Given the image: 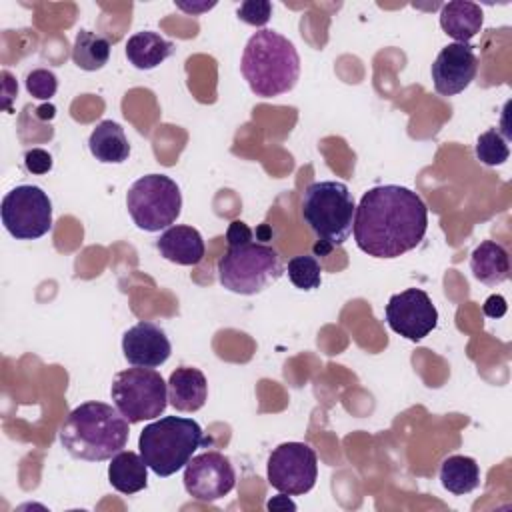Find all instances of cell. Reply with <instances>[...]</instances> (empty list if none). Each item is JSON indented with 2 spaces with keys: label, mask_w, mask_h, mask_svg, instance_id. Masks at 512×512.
I'll use <instances>...</instances> for the list:
<instances>
[{
  "label": "cell",
  "mask_w": 512,
  "mask_h": 512,
  "mask_svg": "<svg viewBox=\"0 0 512 512\" xmlns=\"http://www.w3.org/2000/svg\"><path fill=\"white\" fill-rule=\"evenodd\" d=\"M428 228V208L410 188L374 186L354 212L356 246L372 258H398L414 250Z\"/></svg>",
  "instance_id": "cell-1"
},
{
  "label": "cell",
  "mask_w": 512,
  "mask_h": 512,
  "mask_svg": "<svg viewBox=\"0 0 512 512\" xmlns=\"http://www.w3.org/2000/svg\"><path fill=\"white\" fill-rule=\"evenodd\" d=\"M128 420L118 408L104 402H84L76 406L60 426V444L64 450L86 462L110 460L128 442Z\"/></svg>",
  "instance_id": "cell-2"
},
{
  "label": "cell",
  "mask_w": 512,
  "mask_h": 512,
  "mask_svg": "<svg viewBox=\"0 0 512 512\" xmlns=\"http://www.w3.org/2000/svg\"><path fill=\"white\" fill-rule=\"evenodd\" d=\"M240 72L256 96L274 98L296 86L300 76V56L286 36L262 28L248 38L240 60Z\"/></svg>",
  "instance_id": "cell-3"
},
{
  "label": "cell",
  "mask_w": 512,
  "mask_h": 512,
  "mask_svg": "<svg viewBox=\"0 0 512 512\" xmlns=\"http://www.w3.org/2000/svg\"><path fill=\"white\" fill-rule=\"evenodd\" d=\"M356 204L350 188L338 180H320L306 186L302 194V218L320 240L316 252L326 254L342 246L354 226Z\"/></svg>",
  "instance_id": "cell-4"
},
{
  "label": "cell",
  "mask_w": 512,
  "mask_h": 512,
  "mask_svg": "<svg viewBox=\"0 0 512 512\" xmlns=\"http://www.w3.org/2000/svg\"><path fill=\"white\" fill-rule=\"evenodd\" d=\"M208 440L200 424L184 416H164L144 426L138 438L140 456L156 476H172L182 470Z\"/></svg>",
  "instance_id": "cell-5"
},
{
  "label": "cell",
  "mask_w": 512,
  "mask_h": 512,
  "mask_svg": "<svg viewBox=\"0 0 512 512\" xmlns=\"http://www.w3.org/2000/svg\"><path fill=\"white\" fill-rule=\"evenodd\" d=\"M284 274L280 254L262 242H244L228 246L218 260L220 284L242 296H252L266 290Z\"/></svg>",
  "instance_id": "cell-6"
},
{
  "label": "cell",
  "mask_w": 512,
  "mask_h": 512,
  "mask_svg": "<svg viewBox=\"0 0 512 512\" xmlns=\"http://www.w3.org/2000/svg\"><path fill=\"white\" fill-rule=\"evenodd\" d=\"M126 208L140 230L158 232L170 228L178 220L182 212V194L170 176L146 174L128 188Z\"/></svg>",
  "instance_id": "cell-7"
},
{
  "label": "cell",
  "mask_w": 512,
  "mask_h": 512,
  "mask_svg": "<svg viewBox=\"0 0 512 512\" xmlns=\"http://www.w3.org/2000/svg\"><path fill=\"white\" fill-rule=\"evenodd\" d=\"M110 396L118 412L130 424H138L154 420L166 410L168 384L154 368H126L114 376Z\"/></svg>",
  "instance_id": "cell-8"
},
{
  "label": "cell",
  "mask_w": 512,
  "mask_h": 512,
  "mask_svg": "<svg viewBox=\"0 0 512 512\" xmlns=\"http://www.w3.org/2000/svg\"><path fill=\"white\" fill-rule=\"evenodd\" d=\"M0 216L10 236L16 240H36L52 228V202L42 188L22 184L6 192Z\"/></svg>",
  "instance_id": "cell-9"
},
{
  "label": "cell",
  "mask_w": 512,
  "mask_h": 512,
  "mask_svg": "<svg viewBox=\"0 0 512 512\" xmlns=\"http://www.w3.org/2000/svg\"><path fill=\"white\" fill-rule=\"evenodd\" d=\"M266 476L270 486L282 494H306L318 478V456L304 442H284L268 456Z\"/></svg>",
  "instance_id": "cell-10"
},
{
  "label": "cell",
  "mask_w": 512,
  "mask_h": 512,
  "mask_svg": "<svg viewBox=\"0 0 512 512\" xmlns=\"http://www.w3.org/2000/svg\"><path fill=\"white\" fill-rule=\"evenodd\" d=\"M384 316L390 330L412 342L424 340L438 326V310L420 288H406L390 296Z\"/></svg>",
  "instance_id": "cell-11"
},
{
  "label": "cell",
  "mask_w": 512,
  "mask_h": 512,
  "mask_svg": "<svg viewBox=\"0 0 512 512\" xmlns=\"http://www.w3.org/2000/svg\"><path fill=\"white\" fill-rule=\"evenodd\" d=\"M236 484V472L228 456L210 450L192 456L184 466V488L200 502H216L224 498Z\"/></svg>",
  "instance_id": "cell-12"
},
{
  "label": "cell",
  "mask_w": 512,
  "mask_h": 512,
  "mask_svg": "<svg viewBox=\"0 0 512 512\" xmlns=\"http://www.w3.org/2000/svg\"><path fill=\"white\" fill-rule=\"evenodd\" d=\"M478 72V56L472 44L452 42L444 46L432 64L434 90L442 96L464 92Z\"/></svg>",
  "instance_id": "cell-13"
},
{
  "label": "cell",
  "mask_w": 512,
  "mask_h": 512,
  "mask_svg": "<svg viewBox=\"0 0 512 512\" xmlns=\"http://www.w3.org/2000/svg\"><path fill=\"white\" fill-rule=\"evenodd\" d=\"M122 352L132 366L158 368L170 358L172 344L160 326L142 320L124 332Z\"/></svg>",
  "instance_id": "cell-14"
},
{
  "label": "cell",
  "mask_w": 512,
  "mask_h": 512,
  "mask_svg": "<svg viewBox=\"0 0 512 512\" xmlns=\"http://www.w3.org/2000/svg\"><path fill=\"white\" fill-rule=\"evenodd\" d=\"M160 256L180 266H196L206 252L202 234L186 224H176L166 228L156 240Z\"/></svg>",
  "instance_id": "cell-15"
},
{
  "label": "cell",
  "mask_w": 512,
  "mask_h": 512,
  "mask_svg": "<svg viewBox=\"0 0 512 512\" xmlns=\"http://www.w3.org/2000/svg\"><path fill=\"white\" fill-rule=\"evenodd\" d=\"M168 400L178 412H196L206 404V376L192 366L176 368L168 378Z\"/></svg>",
  "instance_id": "cell-16"
},
{
  "label": "cell",
  "mask_w": 512,
  "mask_h": 512,
  "mask_svg": "<svg viewBox=\"0 0 512 512\" xmlns=\"http://www.w3.org/2000/svg\"><path fill=\"white\" fill-rule=\"evenodd\" d=\"M484 12L470 0H452L440 10V28L460 44H468L482 28Z\"/></svg>",
  "instance_id": "cell-17"
},
{
  "label": "cell",
  "mask_w": 512,
  "mask_h": 512,
  "mask_svg": "<svg viewBox=\"0 0 512 512\" xmlns=\"http://www.w3.org/2000/svg\"><path fill=\"white\" fill-rule=\"evenodd\" d=\"M470 270L474 278L486 286H498L506 282L510 276L508 250L494 240L480 242L470 256Z\"/></svg>",
  "instance_id": "cell-18"
},
{
  "label": "cell",
  "mask_w": 512,
  "mask_h": 512,
  "mask_svg": "<svg viewBox=\"0 0 512 512\" xmlns=\"http://www.w3.org/2000/svg\"><path fill=\"white\" fill-rule=\"evenodd\" d=\"M108 480L120 494H136L148 486V464L132 450H120L110 458Z\"/></svg>",
  "instance_id": "cell-19"
},
{
  "label": "cell",
  "mask_w": 512,
  "mask_h": 512,
  "mask_svg": "<svg viewBox=\"0 0 512 512\" xmlns=\"http://www.w3.org/2000/svg\"><path fill=\"white\" fill-rule=\"evenodd\" d=\"M88 148L102 164H122L130 156V142L124 128L114 120H102L96 124L88 138Z\"/></svg>",
  "instance_id": "cell-20"
},
{
  "label": "cell",
  "mask_w": 512,
  "mask_h": 512,
  "mask_svg": "<svg viewBox=\"0 0 512 512\" xmlns=\"http://www.w3.org/2000/svg\"><path fill=\"white\" fill-rule=\"evenodd\" d=\"M174 54V44L152 30L136 32L126 42V58L138 70H152Z\"/></svg>",
  "instance_id": "cell-21"
},
{
  "label": "cell",
  "mask_w": 512,
  "mask_h": 512,
  "mask_svg": "<svg viewBox=\"0 0 512 512\" xmlns=\"http://www.w3.org/2000/svg\"><path fill=\"white\" fill-rule=\"evenodd\" d=\"M440 482L448 492L456 496L470 494L480 484V466L470 456H448L440 466Z\"/></svg>",
  "instance_id": "cell-22"
},
{
  "label": "cell",
  "mask_w": 512,
  "mask_h": 512,
  "mask_svg": "<svg viewBox=\"0 0 512 512\" xmlns=\"http://www.w3.org/2000/svg\"><path fill=\"white\" fill-rule=\"evenodd\" d=\"M110 58V42L92 32V30H80L74 38L72 46V62L86 72H96L108 64Z\"/></svg>",
  "instance_id": "cell-23"
},
{
  "label": "cell",
  "mask_w": 512,
  "mask_h": 512,
  "mask_svg": "<svg viewBox=\"0 0 512 512\" xmlns=\"http://www.w3.org/2000/svg\"><path fill=\"white\" fill-rule=\"evenodd\" d=\"M290 282L300 290H316L322 282V268L316 256H294L286 266Z\"/></svg>",
  "instance_id": "cell-24"
},
{
  "label": "cell",
  "mask_w": 512,
  "mask_h": 512,
  "mask_svg": "<svg viewBox=\"0 0 512 512\" xmlns=\"http://www.w3.org/2000/svg\"><path fill=\"white\" fill-rule=\"evenodd\" d=\"M474 152L476 158L486 166H500L510 156L508 140L496 128H490L478 136Z\"/></svg>",
  "instance_id": "cell-25"
},
{
  "label": "cell",
  "mask_w": 512,
  "mask_h": 512,
  "mask_svg": "<svg viewBox=\"0 0 512 512\" xmlns=\"http://www.w3.org/2000/svg\"><path fill=\"white\" fill-rule=\"evenodd\" d=\"M26 90L36 100H50L58 90V78L52 70L36 68L26 76Z\"/></svg>",
  "instance_id": "cell-26"
},
{
  "label": "cell",
  "mask_w": 512,
  "mask_h": 512,
  "mask_svg": "<svg viewBox=\"0 0 512 512\" xmlns=\"http://www.w3.org/2000/svg\"><path fill=\"white\" fill-rule=\"evenodd\" d=\"M236 16L250 26H264L272 16V4L268 0H246L238 6Z\"/></svg>",
  "instance_id": "cell-27"
},
{
  "label": "cell",
  "mask_w": 512,
  "mask_h": 512,
  "mask_svg": "<svg viewBox=\"0 0 512 512\" xmlns=\"http://www.w3.org/2000/svg\"><path fill=\"white\" fill-rule=\"evenodd\" d=\"M24 166L32 174H46L52 170V156L42 148H32L24 154Z\"/></svg>",
  "instance_id": "cell-28"
},
{
  "label": "cell",
  "mask_w": 512,
  "mask_h": 512,
  "mask_svg": "<svg viewBox=\"0 0 512 512\" xmlns=\"http://www.w3.org/2000/svg\"><path fill=\"white\" fill-rule=\"evenodd\" d=\"M252 240V230L242 222V220H232L228 230H226V242L228 246H236V244H244Z\"/></svg>",
  "instance_id": "cell-29"
},
{
  "label": "cell",
  "mask_w": 512,
  "mask_h": 512,
  "mask_svg": "<svg viewBox=\"0 0 512 512\" xmlns=\"http://www.w3.org/2000/svg\"><path fill=\"white\" fill-rule=\"evenodd\" d=\"M482 310H484V314H486L488 318H500V316H504V314H506V300H504V296H500V294L488 296L486 302H484V306H482Z\"/></svg>",
  "instance_id": "cell-30"
},
{
  "label": "cell",
  "mask_w": 512,
  "mask_h": 512,
  "mask_svg": "<svg viewBox=\"0 0 512 512\" xmlns=\"http://www.w3.org/2000/svg\"><path fill=\"white\" fill-rule=\"evenodd\" d=\"M268 510H294L296 508V504L292 502V500H288L286 496H276V498H272V500H268Z\"/></svg>",
  "instance_id": "cell-31"
},
{
  "label": "cell",
  "mask_w": 512,
  "mask_h": 512,
  "mask_svg": "<svg viewBox=\"0 0 512 512\" xmlns=\"http://www.w3.org/2000/svg\"><path fill=\"white\" fill-rule=\"evenodd\" d=\"M216 6V2H210V4H184V2H178V8H182V10H186V12H206V10H210V8H214Z\"/></svg>",
  "instance_id": "cell-32"
},
{
  "label": "cell",
  "mask_w": 512,
  "mask_h": 512,
  "mask_svg": "<svg viewBox=\"0 0 512 512\" xmlns=\"http://www.w3.org/2000/svg\"><path fill=\"white\" fill-rule=\"evenodd\" d=\"M38 112H42V118H54V106H42Z\"/></svg>",
  "instance_id": "cell-33"
}]
</instances>
